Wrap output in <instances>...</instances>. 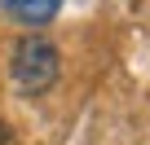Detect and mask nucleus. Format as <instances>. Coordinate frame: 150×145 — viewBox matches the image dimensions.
I'll return each mask as SVG.
<instances>
[{
	"label": "nucleus",
	"mask_w": 150,
	"mask_h": 145,
	"mask_svg": "<svg viewBox=\"0 0 150 145\" xmlns=\"http://www.w3.org/2000/svg\"><path fill=\"white\" fill-rule=\"evenodd\" d=\"M5 5V13L13 18V22H22V27H49L57 13H62V5L66 0H0Z\"/></svg>",
	"instance_id": "nucleus-2"
},
{
	"label": "nucleus",
	"mask_w": 150,
	"mask_h": 145,
	"mask_svg": "<svg viewBox=\"0 0 150 145\" xmlns=\"http://www.w3.org/2000/svg\"><path fill=\"white\" fill-rule=\"evenodd\" d=\"M57 70H62V57H57V44L44 40V35H22L9 53V75L18 84V92L27 97H40L57 84Z\"/></svg>",
	"instance_id": "nucleus-1"
}]
</instances>
